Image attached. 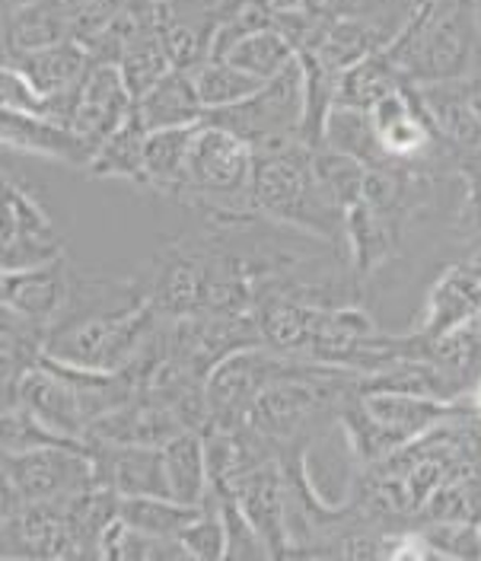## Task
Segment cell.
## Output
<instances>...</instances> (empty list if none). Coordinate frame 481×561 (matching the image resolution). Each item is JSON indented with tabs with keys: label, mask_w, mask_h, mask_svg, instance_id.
I'll list each match as a JSON object with an SVG mask.
<instances>
[{
	"label": "cell",
	"mask_w": 481,
	"mask_h": 561,
	"mask_svg": "<svg viewBox=\"0 0 481 561\" xmlns=\"http://www.w3.org/2000/svg\"><path fill=\"white\" fill-rule=\"evenodd\" d=\"M205 507V504H202ZM202 507L179 504L172 497H118V517L150 536L179 539V533L198 517Z\"/></svg>",
	"instance_id": "484cf974"
},
{
	"label": "cell",
	"mask_w": 481,
	"mask_h": 561,
	"mask_svg": "<svg viewBox=\"0 0 481 561\" xmlns=\"http://www.w3.org/2000/svg\"><path fill=\"white\" fill-rule=\"evenodd\" d=\"M118 70L125 77V87L131 90V96L138 100L144 96L157 80H163L172 70L170 48H167V38L163 33H153V30H140L118 55Z\"/></svg>",
	"instance_id": "cb8c5ba5"
},
{
	"label": "cell",
	"mask_w": 481,
	"mask_h": 561,
	"mask_svg": "<svg viewBox=\"0 0 481 561\" xmlns=\"http://www.w3.org/2000/svg\"><path fill=\"white\" fill-rule=\"evenodd\" d=\"M462 402H466V405H469V409H472L476 415H481V377L476 380V386H472V389H469V392L462 396Z\"/></svg>",
	"instance_id": "836d02e7"
},
{
	"label": "cell",
	"mask_w": 481,
	"mask_h": 561,
	"mask_svg": "<svg viewBox=\"0 0 481 561\" xmlns=\"http://www.w3.org/2000/svg\"><path fill=\"white\" fill-rule=\"evenodd\" d=\"M93 482L118 497H170L163 447L138 444H87Z\"/></svg>",
	"instance_id": "30bf717a"
},
{
	"label": "cell",
	"mask_w": 481,
	"mask_h": 561,
	"mask_svg": "<svg viewBox=\"0 0 481 561\" xmlns=\"http://www.w3.org/2000/svg\"><path fill=\"white\" fill-rule=\"evenodd\" d=\"M10 61L30 77V83L45 100L61 96V93H73L83 83L87 70L93 68L90 48L73 35L65 38V42L48 45V48H35V51H26V55H16Z\"/></svg>",
	"instance_id": "9a60e30c"
},
{
	"label": "cell",
	"mask_w": 481,
	"mask_h": 561,
	"mask_svg": "<svg viewBox=\"0 0 481 561\" xmlns=\"http://www.w3.org/2000/svg\"><path fill=\"white\" fill-rule=\"evenodd\" d=\"M462 83H466L469 105H472V112L479 115V122H481V48H479V55H476V61H472V68H469V73L462 77Z\"/></svg>",
	"instance_id": "1f68e13d"
},
{
	"label": "cell",
	"mask_w": 481,
	"mask_h": 561,
	"mask_svg": "<svg viewBox=\"0 0 481 561\" xmlns=\"http://www.w3.org/2000/svg\"><path fill=\"white\" fill-rule=\"evenodd\" d=\"M179 546L185 549L188 559L217 561L227 552V529L217 504L207 497V504L198 511V517L179 533Z\"/></svg>",
	"instance_id": "f1b7e54d"
},
{
	"label": "cell",
	"mask_w": 481,
	"mask_h": 561,
	"mask_svg": "<svg viewBox=\"0 0 481 561\" xmlns=\"http://www.w3.org/2000/svg\"><path fill=\"white\" fill-rule=\"evenodd\" d=\"M163 469L170 497L188 507H202L210 497V472L202 431H182L170 444H163Z\"/></svg>",
	"instance_id": "d6986e66"
},
{
	"label": "cell",
	"mask_w": 481,
	"mask_h": 561,
	"mask_svg": "<svg viewBox=\"0 0 481 561\" xmlns=\"http://www.w3.org/2000/svg\"><path fill=\"white\" fill-rule=\"evenodd\" d=\"M188 431L182 421L175 419L170 405L160 399L140 392L135 399L122 402L118 409L105 412L96 419L87 434L83 444H138V447H163L170 444L175 434Z\"/></svg>",
	"instance_id": "8fae6325"
},
{
	"label": "cell",
	"mask_w": 481,
	"mask_h": 561,
	"mask_svg": "<svg viewBox=\"0 0 481 561\" xmlns=\"http://www.w3.org/2000/svg\"><path fill=\"white\" fill-rule=\"evenodd\" d=\"M68 297L65 255L33 268H0V307L38 325H51Z\"/></svg>",
	"instance_id": "7c38bea8"
},
{
	"label": "cell",
	"mask_w": 481,
	"mask_h": 561,
	"mask_svg": "<svg viewBox=\"0 0 481 561\" xmlns=\"http://www.w3.org/2000/svg\"><path fill=\"white\" fill-rule=\"evenodd\" d=\"M312 170L319 185L325 188V195L347 210L364 192V179H367V167L357 163L354 157H347L342 150H332L329 144H312Z\"/></svg>",
	"instance_id": "4316f807"
},
{
	"label": "cell",
	"mask_w": 481,
	"mask_h": 561,
	"mask_svg": "<svg viewBox=\"0 0 481 561\" xmlns=\"http://www.w3.org/2000/svg\"><path fill=\"white\" fill-rule=\"evenodd\" d=\"M0 61H3V58H0Z\"/></svg>",
	"instance_id": "d590c367"
},
{
	"label": "cell",
	"mask_w": 481,
	"mask_h": 561,
	"mask_svg": "<svg viewBox=\"0 0 481 561\" xmlns=\"http://www.w3.org/2000/svg\"><path fill=\"white\" fill-rule=\"evenodd\" d=\"M322 144H329L332 150H342L347 157H354L357 163H364L367 170L389 167L382 147H379L374 122L367 108H354V105L332 103L325 122H322Z\"/></svg>",
	"instance_id": "ffe728a7"
},
{
	"label": "cell",
	"mask_w": 481,
	"mask_h": 561,
	"mask_svg": "<svg viewBox=\"0 0 481 561\" xmlns=\"http://www.w3.org/2000/svg\"><path fill=\"white\" fill-rule=\"evenodd\" d=\"M135 115L147 131L188 128V125H202L207 118L192 73L175 68L163 80H157L144 96L135 100Z\"/></svg>",
	"instance_id": "2e32d148"
},
{
	"label": "cell",
	"mask_w": 481,
	"mask_h": 561,
	"mask_svg": "<svg viewBox=\"0 0 481 561\" xmlns=\"http://www.w3.org/2000/svg\"><path fill=\"white\" fill-rule=\"evenodd\" d=\"M144 140H147V128L140 125L138 115L131 112V118L93 150L87 173L93 175V179L131 182V185L140 188V182H144Z\"/></svg>",
	"instance_id": "7402d4cb"
},
{
	"label": "cell",
	"mask_w": 481,
	"mask_h": 561,
	"mask_svg": "<svg viewBox=\"0 0 481 561\" xmlns=\"http://www.w3.org/2000/svg\"><path fill=\"white\" fill-rule=\"evenodd\" d=\"M192 80H195V90H198V100L205 105V112H217V108L242 103L245 96H252L265 83V80L237 68L227 58H207L205 65L192 70Z\"/></svg>",
	"instance_id": "d4e9b609"
},
{
	"label": "cell",
	"mask_w": 481,
	"mask_h": 561,
	"mask_svg": "<svg viewBox=\"0 0 481 561\" xmlns=\"http://www.w3.org/2000/svg\"><path fill=\"white\" fill-rule=\"evenodd\" d=\"M469 10H472V26H476V35H479L481 45V0H469Z\"/></svg>",
	"instance_id": "e575fe53"
},
{
	"label": "cell",
	"mask_w": 481,
	"mask_h": 561,
	"mask_svg": "<svg viewBox=\"0 0 481 561\" xmlns=\"http://www.w3.org/2000/svg\"><path fill=\"white\" fill-rule=\"evenodd\" d=\"M175 202L207 214L210 224L252 217V147L205 118L192 140L188 173Z\"/></svg>",
	"instance_id": "3957f363"
},
{
	"label": "cell",
	"mask_w": 481,
	"mask_h": 561,
	"mask_svg": "<svg viewBox=\"0 0 481 561\" xmlns=\"http://www.w3.org/2000/svg\"><path fill=\"white\" fill-rule=\"evenodd\" d=\"M131 112H135V96L125 87V77H122L118 65L96 61L87 70V77L77 90L70 131L96 150L112 131H118L131 118Z\"/></svg>",
	"instance_id": "9c48e42d"
},
{
	"label": "cell",
	"mask_w": 481,
	"mask_h": 561,
	"mask_svg": "<svg viewBox=\"0 0 481 561\" xmlns=\"http://www.w3.org/2000/svg\"><path fill=\"white\" fill-rule=\"evenodd\" d=\"M304 115H307V87H304L300 58H294L242 103L207 112V122L233 131L252 147L272 138H304Z\"/></svg>",
	"instance_id": "277c9868"
},
{
	"label": "cell",
	"mask_w": 481,
	"mask_h": 561,
	"mask_svg": "<svg viewBox=\"0 0 481 561\" xmlns=\"http://www.w3.org/2000/svg\"><path fill=\"white\" fill-rule=\"evenodd\" d=\"M402 240H405V230L370 208L364 198H357L344 210V249H347L354 278H367L379 272L386 262H392L396 252L402 249Z\"/></svg>",
	"instance_id": "5bb4252c"
},
{
	"label": "cell",
	"mask_w": 481,
	"mask_h": 561,
	"mask_svg": "<svg viewBox=\"0 0 481 561\" xmlns=\"http://www.w3.org/2000/svg\"><path fill=\"white\" fill-rule=\"evenodd\" d=\"M0 147L42 157V160H55L73 170H87L93 157V147L83 138H77L65 125H55L42 115L7 112V108H0Z\"/></svg>",
	"instance_id": "4fadbf2b"
},
{
	"label": "cell",
	"mask_w": 481,
	"mask_h": 561,
	"mask_svg": "<svg viewBox=\"0 0 481 561\" xmlns=\"http://www.w3.org/2000/svg\"><path fill=\"white\" fill-rule=\"evenodd\" d=\"M42 447H87L68 437H58L48 431L33 412L20 402H10L0 409V456H23L35 454Z\"/></svg>",
	"instance_id": "83f0119b"
},
{
	"label": "cell",
	"mask_w": 481,
	"mask_h": 561,
	"mask_svg": "<svg viewBox=\"0 0 481 561\" xmlns=\"http://www.w3.org/2000/svg\"><path fill=\"white\" fill-rule=\"evenodd\" d=\"M412 96L427 112L437 138L444 140L459 173L481 160V122L472 112L462 77L456 80H434V83H405Z\"/></svg>",
	"instance_id": "ba28073f"
},
{
	"label": "cell",
	"mask_w": 481,
	"mask_h": 561,
	"mask_svg": "<svg viewBox=\"0 0 481 561\" xmlns=\"http://www.w3.org/2000/svg\"><path fill=\"white\" fill-rule=\"evenodd\" d=\"M479 48L469 0H414L409 23L386 45V55L405 83H434L466 77Z\"/></svg>",
	"instance_id": "7a4b0ae2"
},
{
	"label": "cell",
	"mask_w": 481,
	"mask_h": 561,
	"mask_svg": "<svg viewBox=\"0 0 481 561\" xmlns=\"http://www.w3.org/2000/svg\"><path fill=\"white\" fill-rule=\"evenodd\" d=\"M437 559H481V526L462 520H431L421 529Z\"/></svg>",
	"instance_id": "f546056e"
},
{
	"label": "cell",
	"mask_w": 481,
	"mask_h": 561,
	"mask_svg": "<svg viewBox=\"0 0 481 561\" xmlns=\"http://www.w3.org/2000/svg\"><path fill=\"white\" fill-rule=\"evenodd\" d=\"M195 131H198V125L147 131V140H144V182H140V188L160 192V195H167L172 202L182 195Z\"/></svg>",
	"instance_id": "ac0fdd59"
},
{
	"label": "cell",
	"mask_w": 481,
	"mask_h": 561,
	"mask_svg": "<svg viewBox=\"0 0 481 561\" xmlns=\"http://www.w3.org/2000/svg\"><path fill=\"white\" fill-rule=\"evenodd\" d=\"M402 87H405L402 73L392 65V58L386 55V48H379V51L364 55L360 61H354L351 68H344L339 73L335 103L370 112L379 100H386L389 93H396Z\"/></svg>",
	"instance_id": "44dd1931"
},
{
	"label": "cell",
	"mask_w": 481,
	"mask_h": 561,
	"mask_svg": "<svg viewBox=\"0 0 481 561\" xmlns=\"http://www.w3.org/2000/svg\"><path fill=\"white\" fill-rule=\"evenodd\" d=\"M252 208L259 217L344 249V210L312 170V144L272 138L252 144Z\"/></svg>",
	"instance_id": "6da1fadb"
},
{
	"label": "cell",
	"mask_w": 481,
	"mask_h": 561,
	"mask_svg": "<svg viewBox=\"0 0 481 561\" xmlns=\"http://www.w3.org/2000/svg\"><path fill=\"white\" fill-rule=\"evenodd\" d=\"M0 108L48 118V100L35 90L30 77L13 61H0Z\"/></svg>",
	"instance_id": "4dcf8cb0"
},
{
	"label": "cell",
	"mask_w": 481,
	"mask_h": 561,
	"mask_svg": "<svg viewBox=\"0 0 481 561\" xmlns=\"http://www.w3.org/2000/svg\"><path fill=\"white\" fill-rule=\"evenodd\" d=\"M70 35L73 30H70V16L61 0H30L7 16V23L0 30V42H3L7 61H10L16 55L65 42Z\"/></svg>",
	"instance_id": "e0dca14e"
},
{
	"label": "cell",
	"mask_w": 481,
	"mask_h": 561,
	"mask_svg": "<svg viewBox=\"0 0 481 561\" xmlns=\"http://www.w3.org/2000/svg\"><path fill=\"white\" fill-rule=\"evenodd\" d=\"M210 245L202 240H172L153 259L147 280V300L163 319H182L205 310Z\"/></svg>",
	"instance_id": "8992f818"
},
{
	"label": "cell",
	"mask_w": 481,
	"mask_h": 561,
	"mask_svg": "<svg viewBox=\"0 0 481 561\" xmlns=\"http://www.w3.org/2000/svg\"><path fill=\"white\" fill-rule=\"evenodd\" d=\"M7 469L23 504L68 501L70 494L96 485L87 447H42L35 454L7 456Z\"/></svg>",
	"instance_id": "52a82bcc"
},
{
	"label": "cell",
	"mask_w": 481,
	"mask_h": 561,
	"mask_svg": "<svg viewBox=\"0 0 481 561\" xmlns=\"http://www.w3.org/2000/svg\"><path fill=\"white\" fill-rule=\"evenodd\" d=\"M65 255V240L33 188L0 167V268H33Z\"/></svg>",
	"instance_id": "5b68a950"
},
{
	"label": "cell",
	"mask_w": 481,
	"mask_h": 561,
	"mask_svg": "<svg viewBox=\"0 0 481 561\" xmlns=\"http://www.w3.org/2000/svg\"><path fill=\"white\" fill-rule=\"evenodd\" d=\"M23 3H30V0H0V30H3V23H7V16L16 10V7H23ZM0 58L7 61V51H3V42H0Z\"/></svg>",
	"instance_id": "d6a6232c"
},
{
	"label": "cell",
	"mask_w": 481,
	"mask_h": 561,
	"mask_svg": "<svg viewBox=\"0 0 481 561\" xmlns=\"http://www.w3.org/2000/svg\"><path fill=\"white\" fill-rule=\"evenodd\" d=\"M220 58L233 61L237 68L259 77V80H272L297 58V48L277 26H268V30H255V33L237 38Z\"/></svg>",
	"instance_id": "603a6c76"
}]
</instances>
